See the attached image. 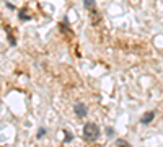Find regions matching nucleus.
<instances>
[{
    "mask_svg": "<svg viewBox=\"0 0 163 147\" xmlns=\"http://www.w3.org/2000/svg\"><path fill=\"white\" fill-rule=\"evenodd\" d=\"M64 134L67 136V137H65V141H67V142H70L72 139H74V137H72V134H70V132H69V131H64Z\"/></svg>",
    "mask_w": 163,
    "mask_h": 147,
    "instance_id": "423d86ee",
    "label": "nucleus"
},
{
    "mask_svg": "<svg viewBox=\"0 0 163 147\" xmlns=\"http://www.w3.org/2000/svg\"><path fill=\"white\" fill-rule=\"evenodd\" d=\"M117 146H119V147H131L126 141H122V139H117Z\"/></svg>",
    "mask_w": 163,
    "mask_h": 147,
    "instance_id": "39448f33",
    "label": "nucleus"
},
{
    "mask_svg": "<svg viewBox=\"0 0 163 147\" xmlns=\"http://www.w3.org/2000/svg\"><path fill=\"white\" fill-rule=\"evenodd\" d=\"M83 5H85L86 8H93V7H95V0H83Z\"/></svg>",
    "mask_w": 163,
    "mask_h": 147,
    "instance_id": "20e7f679",
    "label": "nucleus"
},
{
    "mask_svg": "<svg viewBox=\"0 0 163 147\" xmlns=\"http://www.w3.org/2000/svg\"><path fill=\"white\" fill-rule=\"evenodd\" d=\"M75 114H77L78 118H85L86 114H88V108H86V105H83V103L75 105Z\"/></svg>",
    "mask_w": 163,
    "mask_h": 147,
    "instance_id": "f03ea898",
    "label": "nucleus"
},
{
    "mask_svg": "<svg viewBox=\"0 0 163 147\" xmlns=\"http://www.w3.org/2000/svg\"><path fill=\"white\" fill-rule=\"evenodd\" d=\"M44 132H46V129H39V132H38V137H43Z\"/></svg>",
    "mask_w": 163,
    "mask_h": 147,
    "instance_id": "0eeeda50",
    "label": "nucleus"
},
{
    "mask_svg": "<svg viewBox=\"0 0 163 147\" xmlns=\"http://www.w3.org/2000/svg\"><path fill=\"white\" fill-rule=\"evenodd\" d=\"M83 136H85L86 141H96V139L100 137V128L98 124H95V122H86L85 126H83Z\"/></svg>",
    "mask_w": 163,
    "mask_h": 147,
    "instance_id": "f257e3e1",
    "label": "nucleus"
},
{
    "mask_svg": "<svg viewBox=\"0 0 163 147\" xmlns=\"http://www.w3.org/2000/svg\"><path fill=\"white\" fill-rule=\"evenodd\" d=\"M153 118H155V113L153 111H148V113H145L144 116L140 118V122L142 124H150V122L153 121Z\"/></svg>",
    "mask_w": 163,
    "mask_h": 147,
    "instance_id": "7ed1b4c3",
    "label": "nucleus"
}]
</instances>
